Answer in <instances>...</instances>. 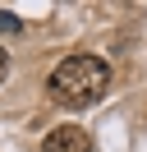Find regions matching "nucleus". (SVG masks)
I'll return each mask as SVG.
<instances>
[{
  "label": "nucleus",
  "mask_w": 147,
  "mask_h": 152,
  "mask_svg": "<svg viewBox=\"0 0 147 152\" xmlns=\"http://www.w3.org/2000/svg\"><path fill=\"white\" fill-rule=\"evenodd\" d=\"M9 74V56H5V46H0V78Z\"/></svg>",
  "instance_id": "nucleus-3"
},
{
  "label": "nucleus",
  "mask_w": 147,
  "mask_h": 152,
  "mask_svg": "<svg viewBox=\"0 0 147 152\" xmlns=\"http://www.w3.org/2000/svg\"><path fill=\"white\" fill-rule=\"evenodd\" d=\"M110 88V65L101 56H92V51H83V56H64L60 65L51 69V78H46V92H51L55 106H69V111H87V106H97L101 97H106Z\"/></svg>",
  "instance_id": "nucleus-1"
},
{
  "label": "nucleus",
  "mask_w": 147,
  "mask_h": 152,
  "mask_svg": "<svg viewBox=\"0 0 147 152\" xmlns=\"http://www.w3.org/2000/svg\"><path fill=\"white\" fill-rule=\"evenodd\" d=\"M41 152H92V134L78 124H55L41 138Z\"/></svg>",
  "instance_id": "nucleus-2"
}]
</instances>
